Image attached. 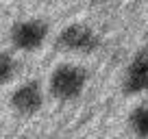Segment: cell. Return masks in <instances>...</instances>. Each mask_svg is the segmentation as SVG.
I'll use <instances>...</instances> for the list:
<instances>
[{
	"label": "cell",
	"mask_w": 148,
	"mask_h": 139,
	"mask_svg": "<svg viewBox=\"0 0 148 139\" xmlns=\"http://www.w3.org/2000/svg\"><path fill=\"white\" fill-rule=\"evenodd\" d=\"M85 85H87V72L79 65H59L50 76V93L63 102L79 98Z\"/></svg>",
	"instance_id": "1"
},
{
	"label": "cell",
	"mask_w": 148,
	"mask_h": 139,
	"mask_svg": "<svg viewBox=\"0 0 148 139\" xmlns=\"http://www.w3.org/2000/svg\"><path fill=\"white\" fill-rule=\"evenodd\" d=\"M48 37V24L44 20H20L11 26V44L18 50L33 52L37 48H42V44Z\"/></svg>",
	"instance_id": "2"
},
{
	"label": "cell",
	"mask_w": 148,
	"mask_h": 139,
	"mask_svg": "<svg viewBox=\"0 0 148 139\" xmlns=\"http://www.w3.org/2000/svg\"><path fill=\"white\" fill-rule=\"evenodd\" d=\"M59 48L68 52H79V55H89L100 46V39L98 35L85 24H70L63 31L59 33V39H57Z\"/></svg>",
	"instance_id": "3"
},
{
	"label": "cell",
	"mask_w": 148,
	"mask_h": 139,
	"mask_svg": "<svg viewBox=\"0 0 148 139\" xmlns=\"http://www.w3.org/2000/svg\"><path fill=\"white\" fill-rule=\"evenodd\" d=\"M124 91L126 93H142L148 91V46L135 52L131 63L126 65L124 72Z\"/></svg>",
	"instance_id": "4"
},
{
	"label": "cell",
	"mask_w": 148,
	"mask_h": 139,
	"mask_svg": "<svg viewBox=\"0 0 148 139\" xmlns=\"http://www.w3.org/2000/svg\"><path fill=\"white\" fill-rule=\"evenodd\" d=\"M42 104H44V91H42V85L37 80L22 83L11 93V107L20 115H35L42 109Z\"/></svg>",
	"instance_id": "5"
},
{
	"label": "cell",
	"mask_w": 148,
	"mask_h": 139,
	"mask_svg": "<svg viewBox=\"0 0 148 139\" xmlns=\"http://www.w3.org/2000/svg\"><path fill=\"white\" fill-rule=\"evenodd\" d=\"M129 126L133 130V135H137L142 139L148 137V102H144V104H139V107H135L131 111Z\"/></svg>",
	"instance_id": "6"
},
{
	"label": "cell",
	"mask_w": 148,
	"mask_h": 139,
	"mask_svg": "<svg viewBox=\"0 0 148 139\" xmlns=\"http://www.w3.org/2000/svg\"><path fill=\"white\" fill-rule=\"evenodd\" d=\"M15 74V59L9 52L0 50V85H7Z\"/></svg>",
	"instance_id": "7"
}]
</instances>
